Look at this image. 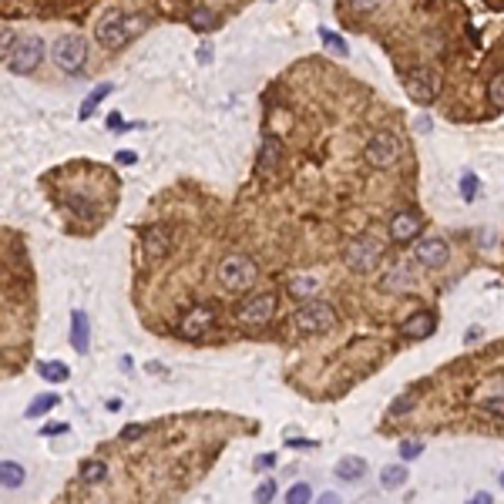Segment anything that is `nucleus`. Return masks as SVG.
<instances>
[{
	"instance_id": "f257e3e1",
	"label": "nucleus",
	"mask_w": 504,
	"mask_h": 504,
	"mask_svg": "<svg viewBox=\"0 0 504 504\" xmlns=\"http://www.w3.org/2000/svg\"><path fill=\"white\" fill-rule=\"evenodd\" d=\"M255 276H259V266L252 262L249 255H242V252H229V255H222V262H219V269H215V279H219V286H222L226 293H249Z\"/></svg>"
},
{
	"instance_id": "f03ea898",
	"label": "nucleus",
	"mask_w": 504,
	"mask_h": 504,
	"mask_svg": "<svg viewBox=\"0 0 504 504\" xmlns=\"http://www.w3.org/2000/svg\"><path fill=\"white\" fill-rule=\"evenodd\" d=\"M138 30H142V21H138V17L122 14V10H108L98 24H95V41H98L101 48L118 50V48H125Z\"/></svg>"
},
{
	"instance_id": "7ed1b4c3",
	"label": "nucleus",
	"mask_w": 504,
	"mask_h": 504,
	"mask_svg": "<svg viewBox=\"0 0 504 504\" xmlns=\"http://www.w3.org/2000/svg\"><path fill=\"white\" fill-rule=\"evenodd\" d=\"M293 320H296V329L302 336H323L336 327V309L327 300H302L300 309L293 313Z\"/></svg>"
},
{
	"instance_id": "20e7f679",
	"label": "nucleus",
	"mask_w": 504,
	"mask_h": 504,
	"mask_svg": "<svg viewBox=\"0 0 504 504\" xmlns=\"http://www.w3.org/2000/svg\"><path fill=\"white\" fill-rule=\"evenodd\" d=\"M380 259H383V246H380L374 235H356V239L347 242V249H343V262H347V269L356 273V276H370L380 266Z\"/></svg>"
},
{
	"instance_id": "39448f33",
	"label": "nucleus",
	"mask_w": 504,
	"mask_h": 504,
	"mask_svg": "<svg viewBox=\"0 0 504 504\" xmlns=\"http://www.w3.org/2000/svg\"><path fill=\"white\" fill-rule=\"evenodd\" d=\"M50 61L64 71V75H81V68L88 64V41L81 34H61L50 44Z\"/></svg>"
},
{
	"instance_id": "423d86ee",
	"label": "nucleus",
	"mask_w": 504,
	"mask_h": 504,
	"mask_svg": "<svg viewBox=\"0 0 504 504\" xmlns=\"http://www.w3.org/2000/svg\"><path fill=\"white\" fill-rule=\"evenodd\" d=\"M44 54H48V48H44V41H41V37H21V41L14 44V50L7 54L3 68H7L10 75H21V77L34 75V71L41 68Z\"/></svg>"
},
{
	"instance_id": "0eeeda50",
	"label": "nucleus",
	"mask_w": 504,
	"mask_h": 504,
	"mask_svg": "<svg viewBox=\"0 0 504 504\" xmlns=\"http://www.w3.org/2000/svg\"><path fill=\"white\" fill-rule=\"evenodd\" d=\"M276 306L279 302L273 293H255V296H246V300L235 306V320H239L242 327L259 329V327H266V323H273Z\"/></svg>"
},
{
	"instance_id": "6e6552de",
	"label": "nucleus",
	"mask_w": 504,
	"mask_h": 504,
	"mask_svg": "<svg viewBox=\"0 0 504 504\" xmlns=\"http://www.w3.org/2000/svg\"><path fill=\"white\" fill-rule=\"evenodd\" d=\"M400 148L403 145L394 131H377V135H370V142L363 148V158H367L370 168H390V165H397Z\"/></svg>"
},
{
	"instance_id": "1a4fd4ad",
	"label": "nucleus",
	"mask_w": 504,
	"mask_h": 504,
	"mask_svg": "<svg viewBox=\"0 0 504 504\" xmlns=\"http://www.w3.org/2000/svg\"><path fill=\"white\" fill-rule=\"evenodd\" d=\"M407 91H410L414 104H420V108H430V104H434V98H437V91H440V71H437V68H430V64L417 68L414 75L407 77Z\"/></svg>"
},
{
	"instance_id": "9d476101",
	"label": "nucleus",
	"mask_w": 504,
	"mask_h": 504,
	"mask_svg": "<svg viewBox=\"0 0 504 504\" xmlns=\"http://www.w3.org/2000/svg\"><path fill=\"white\" fill-rule=\"evenodd\" d=\"M414 259H417L424 269H444V266L451 262V242L440 239V235H427V239L417 242Z\"/></svg>"
},
{
	"instance_id": "9b49d317",
	"label": "nucleus",
	"mask_w": 504,
	"mask_h": 504,
	"mask_svg": "<svg viewBox=\"0 0 504 504\" xmlns=\"http://www.w3.org/2000/svg\"><path fill=\"white\" fill-rule=\"evenodd\" d=\"M420 226H424V215H420L417 209H397V212L390 215V239H394L397 246H407V242L417 239Z\"/></svg>"
},
{
	"instance_id": "f8f14e48",
	"label": "nucleus",
	"mask_w": 504,
	"mask_h": 504,
	"mask_svg": "<svg viewBox=\"0 0 504 504\" xmlns=\"http://www.w3.org/2000/svg\"><path fill=\"white\" fill-rule=\"evenodd\" d=\"M282 162V142L276 135H266L262 145H259V155H255V175L259 178H273Z\"/></svg>"
},
{
	"instance_id": "ddd939ff",
	"label": "nucleus",
	"mask_w": 504,
	"mask_h": 504,
	"mask_svg": "<svg viewBox=\"0 0 504 504\" xmlns=\"http://www.w3.org/2000/svg\"><path fill=\"white\" fill-rule=\"evenodd\" d=\"M215 323V313L209 309V306H195V309H188L185 316H182V323H178V333L185 336V340H202L209 329Z\"/></svg>"
},
{
	"instance_id": "4468645a",
	"label": "nucleus",
	"mask_w": 504,
	"mask_h": 504,
	"mask_svg": "<svg viewBox=\"0 0 504 504\" xmlns=\"http://www.w3.org/2000/svg\"><path fill=\"white\" fill-rule=\"evenodd\" d=\"M168 249H172V232H168V226H151L142 235V252H145L148 262H162L168 255Z\"/></svg>"
},
{
	"instance_id": "2eb2a0df",
	"label": "nucleus",
	"mask_w": 504,
	"mask_h": 504,
	"mask_svg": "<svg viewBox=\"0 0 504 504\" xmlns=\"http://www.w3.org/2000/svg\"><path fill=\"white\" fill-rule=\"evenodd\" d=\"M437 329V316L424 309V313H414V316H407L400 323V336L403 340H427L430 333Z\"/></svg>"
},
{
	"instance_id": "dca6fc26",
	"label": "nucleus",
	"mask_w": 504,
	"mask_h": 504,
	"mask_svg": "<svg viewBox=\"0 0 504 504\" xmlns=\"http://www.w3.org/2000/svg\"><path fill=\"white\" fill-rule=\"evenodd\" d=\"M380 286H383L387 293H410V289L417 286V276H414L410 266H394L387 276L380 279Z\"/></svg>"
},
{
	"instance_id": "f3484780",
	"label": "nucleus",
	"mask_w": 504,
	"mask_h": 504,
	"mask_svg": "<svg viewBox=\"0 0 504 504\" xmlns=\"http://www.w3.org/2000/svg\"><path fill=\"white\" fill-rule=\"evenodd\" d=\"M333 474L340 481H347V484H356V481L367 474V461H363V457H340Z\"/></svg>"
},
{
	"instance_id": "a211bd4d",
	"label": "nucleus",
	"mask_w": 504,
	"mask_h": 504,
	"mask_svg": "<svg viewBox=\"0 0 504 504\" xmlns=\"http://www.w3.org/2000/svg\"><path fill=\"white\" fill-rule=\"evenodd\" d=\"M88 313L84 309H75L71 313V347H75L77 353H88Z\"/></svg>"
},
{
	"instance_id": "6ab92c4d",
	"label": "nucleus",
	"mask_w": 504,
	"mask_h": 504,
	"mask_svg": "<svg viewBox=\"0 0 504 504\" xmlns=\"http://www.w3.org/2000/svg\"><path fill=\"white\" fill-rule=\"evenodd\" d=\"M316 289H320V279L306 276V273H302V276H293V279H289V286H286V293H289L296 302L313 300V293H316Z\"/></svg>"
},
{
	"instance_id": "aec40b11",
	"label": "nucleus",
	"mask_w": 504,
	"mask_h": 504,
	"mask_svg": "<svg viewBox=\"0 0 504 504\" xmlns=\"http://www.w3.org/2000/svg\"><path fill=\"white\" fill-rule=\"evenodd\" d=\"M111 91H115V84H111V81H101L98 88H95V91H91L88 98L81 101V111H77V118H81V122H88V118L95 115V108H98V104H101L104 98H108Z\"/></svg>"
},
{
	"instance_id": "412c9836",
	"label": "nucleus",
	"mask_w": 504,
	"mask_h": 504,
	"mask_svg": "<svg viewBox=\"0 0 504 504\" xmlns=\"http://www.w3.org/2000/svg\"><path fill=\"white\" fill-rule=\"evenodd\" d=\"M64 205H68V212H75L77 219H95L98 215V205L88 199V195H77V192H68V199H64Z\"/></svg>"
},
{
	"instance_id": "4be33fe9",
	"label": "nucleus",
	"mask_w": 504,
	"mask_h": 504,
	"mask_svg": "<svg viewBox=\"0 0 504 504\" xmlns=\"http://www.w3.org/2000/svg\"><path fill=\"white\" fill-rule=\"evenodd\" d=\"M37 374H41V380H48V383H64V380L71 377V367H64L61 360H44V363H37Z\"/></svg>"
},
{
	"instance_id": "5701e85b",
	"label": "nucleus",
	"mask_w": 504,
	"mask_h": 504,
	"mask_svg": "<svg viewBox=\"0 0 504 504\" xmlns=\"http://www.w3.org/2000/svg\"><path fill=\"white\" fill-rule=\"evenodd\" d=\"M0 484H3L7 491L24 487V467H21V464H14V461H3V464H0Z\"/></svg>"
},
{
	"instance_id": "b1692460",
	"label": "nucleus",
	"mask_w": 504,
	"mask_h": 504,
	"mask_svg": "<svg viewBox=\"0 0 504 504\" xmlns=\"http://www.w3.org/2000/svg\"><path fill=\"white\" fill-rule=\"evenodd\" d=\"M188 24L195 27V30H202V34H209V30H215L222 21H219V14H215V10H209V7H195V10H192V17H188Z\"/></svg>"
},
{
	"instance_id": "393cba45",
	"label": "nucleus",
	"mask_w": 504,
	"mask_h": 504,
	"mask_svg": "<svg viewBox=\"0 0 504 504\" xmlns=\"http://www.w3.org/2000/svg\"><path fill=\"white\" fill-rule=\"evenodd\" d=\"M407 478H410V474H407V467H403V464H387V467L380 471V484H383L387 491H397V487H403Z\"/></svg>"
},
{
	"instance_id": "a878e982",
	"label": "nucleus",
	"mask_w": 504,
	"mask_h": 504,
	"mask_svg": "<svg viewBox=\"0 0 504 504\" xmlns=\"http://www.w3.org/2000/svg\"><path fill=\"white\" fill-rule=\"evenodd\" d=\"M81 481L84 484H104L108 481V464L104 461H84L81 464Z\"/></svg>"
},
{
	"instance_id": "bb28decb",
	"label": "nucleus",
	"mask_w": 504,
	"mask_h": 504,
	"mask_svg": "<svg viewBox=\"0 0 504 504\" xmlns=\"http://www.w3.org/2000/svg\"><path fill=\"white\" fill-rule=\"evenodd\" d=\"M54 407H57V397H54V394H44V397H37V400L27 403L24 417H27V420H37V417H44V414L54 410Z\"/></svg>"
},
{
	"instance_id": "cd10ccee",
	"label": "nucleus",
	"mask_w": 504,
	"mask_h": 504,
	"mask_svg": "<svg viewBox=\"0 0 504 504\" xmlns=\"http://www.w3.org/2000/svg\"><path fill=\"white\" fill-rule=\"evenodd\" d=\"M320 37H323V44H327V50H333V54H340V57H350V44L340 37V34H333V30H320Z\"/></svg>"
},
{
	"instance_id": "c85d7f7f",
	"label": "nucleus",
	"mask_w": 504,
	"mask_h": 504,
	"mask_svg": "<svg viewBox=\"0 0 504 504\" xmlns=\"http://www.w3.org/2000/svg\"><path fill=\"white\" fill-rule=\"evenodd\" d=\"M461 199L464 202L478 199V175H474V172H464V175H461Z\"/></svg>"
},
{
	"instance_id": "c756f323",
	"label": "nucleus",
	"mask_w": 504,
	"mask_h": 504,
	"mask_svg": "<svg viewBox=\"0 0 504 504\" xmlns=\"http://www.w3.org/2000/svg\"><path fill=\"white\" fill-rule=\"evenodd\" d=\"M487 98L494 101L498 108H504V71H498V75L491 77V84H487Z\"/></svg>"
},
{
	"instance_id": "7c9ffc66",
	"label": "nucleus",
	"mask_w": 504,
	"mask_h": 504,
	"mask_svg": "<svg viewBox=\"0 0 504 504\" xmlns=\"http://www.w3.org/2000/svg\"><path fill=\"white\" fill-rule=\"evenodd\" d=\"M313 498V491H309V484H293L289 491H286V501L289 504H302Z\"/></svg>"
},
{
	"instance_id": "2f4dec72",
	"label": "nucleus",
	"mask_w": 504,
	"mask_h": 504,
	"mask_svg": "<svg viewBox=\"0 0 504 504\" xmlns=\"http://www.w3.org/2000/svg\"><path fill=\"white\" fill-rule=\"evenodd\" d=\"M481 410L491 414V417H498V420H504V397H487V400L481 403Z\"/></svg>"
},
{
	"instance_id": "473e14b6",
	"label": "nucleus",
	"mask_w": 504,
	"mask_h": 504,
	"mask_svg": "<svg viewBox=\"0 0 504 504\" xmlns=\"http://www.w3.org/2000/svg\"><path fill=\"white\" fill-rule=\"evenodd\" d=\"M424 454V444L420 440H403L400 444V457L403 461H414V457H420Z\"/></svg>"
},
{
	"instance_id": "72a5a7b5",
	"label": "nucleus",
	"mask_w": 504,
	"mask_h": 504,
	"mask_svg": "<svg viewBox=\"0 0 504 504\" xmlns=\"http://www.w3.org/2000/svg\"><path fill=\"white\" fill-rule=\"evenodd\" d=\"M273 494H276V481H262L255 487V501H273Z\"/></svg>"
},
{
	"instance_id": "f704fd0d",
	"label": "nucleus",
	"mask_w": 504,
	"mask_h": 504,
	"mask_svg": "<svg viewBox=\"0 0 504 504\" xmlns=\"http://www.w3.org/2000/svg\"><path fill=\"white\" fill-rule=\"evenodd\" d=\"M414 403H417V394H407V397H400V400L390 407V417H397V414H407Z\"/></svg>"
},
{
	"instance_id": "c9c22d12",
	"label": "nucleus",
	"mask_w": 504,
	"mask_h": 504,
	"mask_svg": "<svg viewBox=\"0 0 504 504\" xmlns=\"http://www.w3.org/2000/svg\"><path fill=\"white\" fill-rule=\"evenodd\" d=\"M286 447H293V451H313V447H320V440H302V437H289V440H286Z\"/></svg>"
},
{
	"instance_id": "e433bc0d",
	"label": "nucleus",
	"mask_w": 504,
	"mask_h": 504,
	"mask_svg": "<svg viewBox=\"0 0 504 504\" xmlns=\"http://www.w3.org/2000/svg\"><path fill=\"white\" fill-rule=\"evenodd\" d=\"M108 131H128V122L122 118V111H111L108 115Z\"/></svg>"
},
{
	"instance_id": "4c0bfd02",
	"label": "nucleus",
	"mask_w": 504,
	"mask_h": 504,
	"mask_svg": "<svg viewBox=\"0 0 504 504\" xmlns=\"http://www.w3.org/2000/svg\"><path fill=\"white\" fill-rule=\"evenodd\" d=\"M383 0H350L353 10H360V14H370V10H377Z\"/></svg>"
},
{
	"instance_id": "58836bf2",
	"label": "nucleus",
	"mask_w": 504,
	"mask_h": 504,
	"mask_svg": "<svg viewBox=\"0 0 504 504\" xmlns=\"http://www.w3.org/2000/svg\"><path fill=\"white\" fill-rule=\"evenodd\" d=\"M145 424H131V427H125L122 430V440H138V437H142V434H145Z\"/></svg>"
},
{
	"instance_id": "ea45409f",
	"label": "nucleus",
	"mask_w": 504,
	"mask_h": 504,
	"mask_svg": "<svg viewBox=\"0 0 504 504\" xmlns=\"http://www.w3.org/2000/svg\"><path fill=\"white\" fill-rule=\"evenodd\" d=\"M115 162H118V165H135V162H138V155H135V151H118V155H115Z\"/></svg>"
},
{
	"instance_id": "a19ab883",
	"label": "nucleus",
	"mask_w": 504,
	"mask_h": 504,
	"mask_svg": "<svg viewBox=\"0 0 504 504\" xmlns=\"http://www.w3.org/2000/svg\"><path fill=\"white\" fill-rule=\"evenodd\" d=\"M195 57H199V64H209V61H212V44H202Z\"/></svg>"
},
{
	"instance_id": "79ce46f5",
	"label": "nucleus",
	"mask_w": 504,
	"mask_h": 504,
	"mask_svg": "<svg viewBox=\"0 0 504 504\" xmlns=\"http://www.w3.org/2000/svg\"><path fill=\"white\" fill-rule=\"evenodd\" d=\"M41 434H44V437H54V434H68V424H54V427H44Z\"/></svg>"
},
{
	"instance_id": "37998d69",
	"label": "nucleus",
	"mask_w": 504,
	"mask_h": 504,
	"mask_svg": "<svg viewBox=\"0 0 504 504\" xmlns=\"http://www.w3.org/2000/svg\"><path fill=\"white\" fill-rule=\"evenodd\" d=\"M273 464H276V457H273V454H262V457L255 461V467H273Z\"/></svg>"
},
{
	"instance_id": "c03bdc74",
	"label": "nucleus",
	"mask_w": 504,
	"mask_h": 504,
	"mask_svg": "<svg viewBox=\"0 0 504 504\" xmlns=\"http://www.w3.org/2000/svg\"><path fill=\"white\" fill-rule=\"evenodd\" d=\"M478 336H481V327H471L467 333H464V343H474Z\"/></svg>"
},
{
	"instance_id": "a18cd8bd",
	"label": "nucleus",
	"mask_w": 504,
	"mask_h": 504,
	"mask_svg": "<svg viewBox=\"0 0 504 504\" xmlns=\"http://www.w3.org/2000/svg\"><path fill=\"white\" fill-rule=\"evenodd\" d=\"M471 501H478V504H491V494H487V491H478V494H474Z\"/></svg>"
},
{
	"instance_id": "49530a36",
	"label": "nucleus",
	"mask_w": 504,
	"mask_h": 504,
	"mask_svg": "<svg viewBox=\"0 0 504 504\" xmlns=\"http://www.w3.org/2000/svg\"><path fill=\"white\" fill-rule=\"evenodd\" d=\"M320 501H323V504H336V501H340V498H336V494H333V491H327V494H323V498H320Z\"/></svg>"
},
{
	"instance_id": "de8ad7c7",
	"label": "nucleus",
	"mask_w": 504,
	"mask_h": 504,
	"mask_svg": "<svg viewBox=\"0 0 504 504\" xmlns=\"http://www.w3.org/2000/svg\"><path fill=\"white\" fill-rule=\"evenodd\" d=\"M501 487H504V474H501Z\"/></svg>"
}]
</instances>
